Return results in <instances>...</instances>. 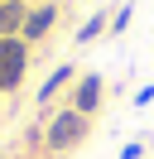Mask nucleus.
Segmentation results:
<instances>
[{"label":"nucleus","mask_w":154,"mask_h":159,"mask_svg":"<svg viewBox=\"0 0 154 159\" xmlns=\"http://www.w3.org/2000/svg\"><path fill=\"white\" fill-rule=\"evenodd\" d=\"M87 130H92V120H87L82 111H72V106H67V111H58V116L43 125V145L53 149V154H63V149H77V145H82V140H87Z\"/></svg>","instance_id":"obj_1"},{"label":"nucleus","mask_w":154,"mask_h":159,"mask_svg":"<svg viewBox=\"0 0 154 159\" xmlns=\"http://www.w3.org/2000/svg\"><path fill=\"white\" fill-rule=\"evenodd\" d=\"M29 72V43L24 39H0V92H15Z\"/></svg>","instance_id":"obj_2"},{"label":"nucleus","mask_w":154,"mask_h":159,"mask_svg":"<svg viewBox=\"0 0 154 159\" xmlns=\"http://www.w3.org/2000/svg\"><path fill=\"white\" fill-rule=\"evenodd\" d=\"M101 101H106V82H101V72H82V77H77V92H72V111L92 116Z\"/></svg>","instance_id":"obj_3"},{"label":"nucleus","mask_w":154,"mask_h":159,"mask_svg":"<svg viewBox=\"0 0 154 159\" xmlns=\"http://www.w3.org/2000/svg\"><path fill=\"white\" fill-rule=\"evenodd\" d=\"M53 20H58V5H53V0H48V5H38V10H29V20H24V29H19V39H24V43H38V39H48Z\"/></svg>","instance_id":"obj_4"},{"label":"nucleus","mask_w":154,"mask_h":159,"mask_svg":"<svg viewBox=\"0 0 154 159\" xmlns=\"http://www.w3.org/2000/svg\"><path fill=\"white\" fill-rule=\"evenodd\" d=\"M24 20H29V5H24V0H0V39H19Z\"/></svg>","instance_id":"obj_5"},{"label":"nucleus","mask_w":154,"mask_h":159,"mask_svg":"<svg viewBox=\"0 0 154 159\" xmlns=\"http://www.w3.org/2000/svg\"><path fill=\"white\" fill-rule=\"evenodd\" d=\"M72 77H77V68H72V63H58V68L48 72V82L38 87V106H48V101H53V97H58V92H63Z\"/></svg>","instance_id":"obj_6"},{"label":"nucleus","mask_w":154,"mask_h":159,"mask_svg":"<svg viewBox=\"0 0 154 159\" xmlns=\"http://www.w3.org/2000/svg\"><path fill=\"white\" fill-rule=\"evenodd\" d=\"M106 29H111V20H106V10H96L92 20H87L82 29H77V43H96V39H101Z\"/></svg>","instance_id":"obj_7"},{"label":"nucleus","mask_w":154,"mask_h":159,"mask_svg":"<svg viewBox=\"0 0 154 159\" xmlns=\"http://www.w3.org/2000/svg\"><path fill=\"white\" fill-rule=\"evenodd\" d=\"M130 15H135V5H120V10L111 15V34H125V24H130Z\"/></svg>","instance_id":"obj_8"},{"label":"nucleus","mask_w":154,"mask_h":159,"mask_svg":"<svg viewBox=\"0 0 154 159\" xmlns=\"http://www.w3.org/2000/svg\"><path fill=\"white\" fill-rule=\"evenodd\" d=\"M144 154V140H130V145H120V159H140Z\"/></svg>","instance_id":"obj_9"},{"label":"nucleus","mask_w":154,"mask_h":159,"mask_svg":"<svg viewBox=\"0 0 154 159\" xmlns=\"http://www.w3.org/2000/svg\"><path fill=\"white\" fill-rule=\"evenodd\" d=\"M53 5H58V0H53Z\"/></svg>","instance_id":"obj_10"}]
</instances>
